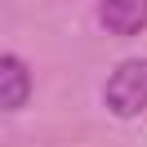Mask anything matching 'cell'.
<instances>
[{"mask_svg":"<svg viewBox=\"0 0 147 147\" xmlns=\"http://www.w3.org/2000/svg\"><path fill=\"white\" fill-rule=\"evenodd\" d=\"M102 102H107L111 116L134 120L147 111V58H125L116 63V71L102 85Z\"/></svg>","mask_w":147,"mask_h":147,"instance_id":"1","label":"cell"},{"mask_svg":"<svg viewBox=\"0 0 147 147\" xmlns=\"http://www.w3.org/2000/svg\"><path fill=\"white\" fill-rule=\"evenodd\" d=\"M31 98V71L18 54H0V107L18 111Z\"/></svg>","mask_w":147,"mask_h":147,"instance_id":"3","label":"cell"},{"mask_svg":"<svg viewBox=\"0 0 147 147\" xmlns=\"http://www.w3.org/2000/svg\"><path fill=\"white\" fill-rule=\"evenodd\" d=\"M98 22L111 36H143L147 31V0H98Z\"/></svg>","mask_w":147,"mask_h":147,"instance_id":"2","label":"cell"}]
</instances>
